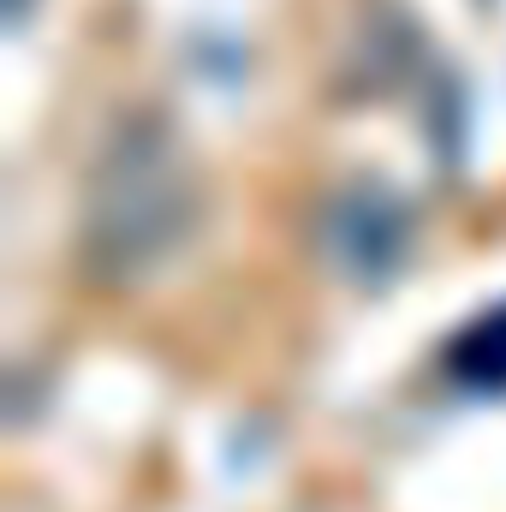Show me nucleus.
<instances>
[{
  "mask_svg": "<svg viewBox=\"0 0 506 512\" xmlns=\"http://www.w3.org/2000/svg\"><path fill=\"white\" fill-rule=\"evenodd\" d=\"M197 185L179 137L161 120H131L96 155L84 191V251L102 280H143L185 245Z\"/></svg>",
  "mask_w": 506,
  "mask_h": 512,
  "instance_id": "obj_1",
  "label": "nucleus"
},
{
  "mask_svg": "<svg viewBox=\"0 0 506 512\" xmlns=\"http://www.w3.org/2000/svg\"><path fill=\"white\" fill-rule=\"evenodd\" d=\"M405 209L381 191V185H352L328 203L322 221V251L346 280H381L399 268L405 256Z\"/></svg>",
  "mask_w": 506,
  "mask_h": 512,
  "instance_id": "obj_2",
  "label": "nucleus"
}]
</instances>
